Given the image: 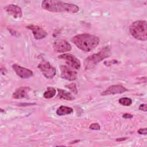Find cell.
<instances>
[{
  "instance_id": "6da1fadb",
  "label": "cell",
  "mask_w": 147,
  "mask_h": 147,
  "mask_svg": "<svg viewBox=\"0 0 147 147\" xmlns=\"http://www.w3.org/2000/svg\"><path fill=\"white\" fill-rule=\"evenodd\" d=\"M42 8L47 11L53 13H76L79 7L73 3H68L57 0H45L41 3Z\"/></svg>"
},
{
  "instance_id": "7a4b0ae2",
  "label": "cell",
  "mask_w": 147,
  "mask_h": 147,
  "mask_svg": "<svg viewBox=\"0 0 147 147\" xmlns=\"http://www.w3.org/2000/svg\"><path fill=\"white\" fill-rule=\"evenodd\" d=\"M98 37L90 34H77L71 38V41L77 48L84 52H90L99 43Z\"/></svg>"
},
{
  "instance_id": "3957f363",
  "label": "cell",
  "mask_w": 147,
  "mask_h": 147,
  "mask_svg": "<svg viewBox=\"0 0 147 147\" xmlns=\"http://www.w3.org/2000/svg\"><path fill=\"white\" fill-rule=\"evenodd\" d=\"M110 55L111 50L109 47H105L103 48L97 53H94L85 59L84 61V66L85 69H90L92 68L98 63L109 57Z\"/></svg>"
},
{
  "instance_id": "277c9868",
  "label": "cell",
  "mask_w": 147,
  "mask_h": 147,
  "mask_svg": "<svg viewBox=\"0 0 147 147\" xmlns=\"http://www.w3.org/2000/svg\"><path fill=\"white\" fill-rule=\"evenodd\" d=\"M129 31L134 38L145 41L147 40L146 21L139 20L133 22L130 26Z\"/></svg>"
},
{
  "instance_id": "5b68a950",
  "label": "cell",
  "mask_w": 147,
  "mask_h": 147,
  "mask_svg": "<svg viewBox=\"0 0 147 147\" xmlns=\"http://www.w3.org/2000/svg\"><path fill=\"white\" fill-rule=\"evenodd\" d=\"M38 68L42 72V75L47 79H52L56 75V68L48 61L42 60L38 65Z\"/></svg>"
},
{
  "instance_id": "8992f818",
  "label": "cell",
  "mask_w": 147,
  "mask_h": 147,
  "mask_svg": "<svg viewBox=\"0 0 147 147\" xmlns=\"http://www.w3.org/2000/svg\"><path fill=\"white\" fill-rule=\"evenodd\" d=\"M58 58L63 59L65 61V63L72 68H74L75 69H79L80 68L81 63L80 60L72 54H62L59 56Z\"/></svg>"
},
{
  "instance_id": "52a82bcc",
  "label": "cell",
  "mask_w": 147,
  "mask_h": 147,
  "mask_svg": "<svg viewBox=\"0 0 147 147\" xmlns=\"http://www.w3.org/2000/svg\"><path fill=\"white\" fill-rule=\"evenodd\" d=\"M53 50L58 53H64L70 51L72 49L71 44L65 40L58 39L53 43Z\"/></svg>"
},
{
  "instance_id": "ba28073f",
  "label": "cell",
  "mask_w": 147,
  "mask_h": 147,
  "mask_svg": "<svg viewBox=\"0 0 147 147\" xmlns=\"http://www.w3.org/2000/svg\"><path fill=\"white\" fill-rule=\"evenodd\" d=\"M60 69L61 78L69 81H73L76 79L78 77L77 72L74 69L69 68L66 65H61Z\"/></svg>"
},
{
  "instance_id": "9c48e42d",
  "label": "cell",
  "mask_w": 147,
  "mask_h": 147,
  "mask_svg": "<svg viewBox=\"0 0 147 147\" xmlns=\"http://www.w3.org/2000/svg\"><path fill=\"white\" fill-rule=\"evenodd\" d=\"M12 67L16 74L22 79L29 78L33 75V72L32 70L21 67L17 64H14L12 65Z\"/></svg>"
},
{
  "instance_id": "30bf717a",
  "label": "cell",
  "mask_w": 147,
  "mask_h": 147,
  "mask_svg": "<svg viewBox=\"0 0 147 147\" xmlns=\"http://www.w3.org/2000/svg\"><path fill=\"white\" fill-rule=\"evenodd\" d=\"M26 28L30 29L32 32L33 36L36 40H41L46 37L48 35L47 32L42 28L37 25H29L26 26Z\"/></svg>"
},
{
  "instance_id": "8fae6325",
  "label": "cell",
  "mask_w": 147,
  "mask_h": 147,
  "mask_svg": "<svg viewBox=\"0 0 147 147\" xmlns=\"http://www.w3.org/2000/svg\"><path fill=\"white\" fill-rule=\"evenodd\" d=\"M127 90H128L126 87H125L122 85H119V84L113 85L108 87L106 90H105L103 92H102L100 95L102 96H105V95H109L122 94L126 92Z\"/></svg>"
},
{
  "instance_id": "7c38bea8",
  "label": "cell",
  "mask_w": 147,
  "mask_h": 147,
  "mask_svg": "<svg viewBox=\"0 0 147 147\" xmlns=\"http://www.w3.org/2000/svg\"><path fill=\"white\" fill-rule=\"evenodd\" d=\"M5 10L14 18H19L22 16V11L21 8L18 5L10 4L7 5L5 8Z\"/></svg>"
},
{
  "instance_id": "4fadbf2b",
  "label": "cell",
  "mask_w": 147,
  "mask_h": 147,
  "mask_svg": "<svg viewBox=\"0 0 147 147\" xmlns=\"http://www.w3.org/2000/svg\"><path fill=\"white\" fill-rule=\"evenodd\" d=\"M30 88L29 87H21L17 88L13 94L12 96L14 99H19L26 98L28 96V93L29 92Z\"/></svg>"
},
{
  "instance_id": "5bb4252c",
  "label": "cell",
  "mask_w": 147,
  "mask_h": 147,
  "mask_svg": "<svg viewBox=\"0 0 147 147\" xmlns=\"http://www.w3.org/2000/svg\"><path fill=\"white\" fill-rule=\"evenodd\" d=\"M57 97L59 98L67 100H72L74 99V96L72 95V94L70 92L64 90H62L60 88H57Z\"/></svg>"
},
{
  "instance_id": "9a60e30c",
  "label": "cell",
  "mask_w": 147,
  "mask_h": 147,
  "mask_svg": "<svg viewBox=\"0 0 147 147\" xmlns=\"http://www.w3.org/2000/svg\"><path fill=\"white\" fill-rule=\"evenodd\" d=\"M72 112H73V109L71 107L65 106H60L56 110V114L58 115H61V116L71 114Z\"/></svg>"
},
{
  "instance_id": "2e32d148",
  "label": "cell",
  "mask_w": 147,
  "mask_h": 147,
  "mask_svg": "<svg viewBox=\"0 0 147 147\" xmlns=\"http://www.w3.org/2000/svg\"><path fill=\"white\" fill-rule=\"evenodd\" d=\"M56 93V90L53 87H48L47 90L44 92L43 96L45 99H50L53 98Z\"/></svg>"
},
{
  "instance_id": "e0dca14e",
  "label": "cell",
  "mask_w": 147,
  "mask_h": 147,
  "mask_svg": "<svg viewBox=\"0 0 147 147\" xmlns=\"http://www.w3.org/2000/svg\"><path fill=\"white\" fill-rule=\"evenodd\" d=\"M119 103L125 106H130L132 103V100L130 98L124 97V98H121L119 99L118 100Z\"/></svg>"
},
{
  "instance_id": "ac0fdd59",
  "label": "cell",
  "mask_w": 147,
  "mask_h": 147,
  "mask_svg": "<svg viewBox=\"0 0 147 147\" xmlns=\"http://www.w3.org/2000/svg\"><path fill=\"white\" fill-rule=\"evenodd\" d=\"M65 87L67 88H68V89H69L73 93H74L75 94H76L78 93V89H77L75 83H72L67 84V85L65 86Z\"/></svg>"
},
{
  "instance_id": "d6986e66",
  "label": "cell",
  "mask_w": 147,
  "mask_h": 147,
  "mask_svg": "<svg viewBox=\"0 0 147 147\" xmlns=\"http://www.w3.org/2000/svg\"><path fill=\"white\" fill-rule=\"evenodd\" d=\"M89 128L91 130H99L100 129V125L98 123H93L90 125Z\"/></svg>"
},
{
  "instance_id": "ffe728a7",
  "label": "cell",
  "mask_w": 147,
  "mask_h": 147,
  "mask_svg": "<svg viewBox=\"0 0 147 147\" xmlns=\"http://www.w3.org/2000/svg\"><path fill=\"white\" fill-rule=\"evenodd\" d=\"M138 133L140 134H144V135H146V128H140L139 130L137 131Z\"/></svg>"
},
{
  "instance_id": "44dd1931",
  "label": "cell",
  "mask_w": 147,
  "mask_h": 147,
  "mask_svg": "<svg viewBox=\"0 0 147 147\" xmlns=\"http://www.w3.org/2000/svg\"><path fill=\"white\" fill-rule=\"evenodd\" d=\"M122 117L125 119H131L133 117V115L130 113H125L122 115Z\"/></svg>"
},
{
  "instance_id": "7402d4cb",
  "label": "cell",
  "mask_w": 147,
  "mask_h": 147,
  "mask_svg": "<svg viewBox=\"0 0 147 147\" xmlns=\"http://www.w3.org/2000/svg\"><path fill=\"white\" fill-rule=\"evenodd\" d=\"M138 109L141 111H144L145 112L146 111V104H141L140 105Z\"/></svg>"
},
{
  "instance_id": "603a6c76",
  "label": "cell",
  "mask_w": 147,
  "mask_h": 147,
  "mask_svg": "<svg viewBox=\"0 0 147 147\" xmlns=\"http://www.w3.org/2000/svg\"><path fill=\"white\" fill-rule=\"evenodd\" d=\"M127 139V137H121V138H117L115 140L117 142H122V141H125Z\"/></svg>"
},
{
  "instance_id": "cb8c5ba5",
  "label": "cell",
  "mask_w": 147,
  "mask_h": 147,
  "mask_svg": "<svg viewBox=\"0 0 147 147\" xmlns=\"http://www.w3.org/2000/svg\"><path fill=\"white\" fill-rule=\"evenodd\" d=\"M80 140H76V141H72L71 142V144H75V143H77L78 142H79Z\"/></svg>"
}]
</instances>
